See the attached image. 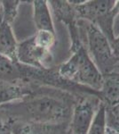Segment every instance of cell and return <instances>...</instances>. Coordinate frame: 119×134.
Returning <instances> with one entry per match:
<instances>
[{
    "instance_id": "1",
    "label": "cell",
    "mask_w": 119,
    "mask_h": 134,
    "mask_svg": "<svg viewBox=\"0 0 119 134\" xmlns=\"http://www.w3.org/2000/svg\"><path fill=\"white\" fill-rule=\"evenodd\" d=\"M83 97L55 88L0 105V119L36 124H70L76 103Z\"/></svg>"
},
{
    "instance_id": "2",
    "label": "cell",
    "mask_w": 119,
    "mask_h": 134,
    "mask_svg": "<svg viewBox=\"0 0 119 134\" xmlns=\"http://www.w3.org/2000/svg\"><path fill=\"white\" fill-rule=\"evenodd\" d=\"M72 53L70 59L57 66L64 79L99 91L103 82V75L98 70L88 54L84 42L70 46Z\"/></svg>"
},
{
    "instance_id": "3",
    "label": "cell",
    "mask_w": 119,
    "mask_h": 134,
    "mask_svg": "<svg viewBox=\"0 0 119 134\" xmlns=\"http://www.w3.org/2000/svg\"><path fill=\"white\" fill-rule=\"evenodd\" d=\"M79 26L85 40L84 46L98 70L102 75L114 72L119 59L114 55L108 38L92 23L80 20Z\"/></svg>"
},
{
    "instance_id": "4",
    "label": "cell",
    "mask_w": 119,
    "mask_h": 134,
    "mask_svg": "<svg viewBox=\"0 0 119 134\" xmlns=\"http://www.w3.org/2000/svg\"><path fill=\"white\" fill-rule=\"evenodd\" d=\"M56 44V33L37 31L30 38L18 43L17 61L36 68H49L53 59L52 49Z\"/></svg>"
},
{
    "instance_id": "5",
    "label": "cell",
    "mask_w": 119,
    "mask_h": 134,
    "mask_svg": "<svg viewBox=\"0 0 119 134\" xmlns=\"http://www.w3.org/2000/svg\"><path fill=\"white\" fill-rule=\"evenodd\" d=\"M99 104L94 96L83 97L76 103L68 126L70 134H88Z\"/></svg>"
},
{
    "instance_id": "6",
    "label": "cell",
    "mask_w": 119,
    "mask_h": 134,
    "mask_svg": "<svg viewBox=\"0 0 119 134\" xmlns=\"http://www.w3.org/2000/svg\"><path fill=\"white\" fill-rule=\"evenodd\" d=\"M52 11L58 21L64 23L68 28L71 44L83 41L81 29L79 26V18L75 6L70 1L65 0H51L48 1Z\"/></svg>"
},
{
    "instance_id": "7",
    "label": "cell",
    "mask_w": 119,
    "mask_h": 134,
    "mask_svg": "<svg viewBox=\"0 0 119 134\" xmlns=\"http://www.w3.org/2000/svg\"><path fill=\"white\" fill-rule=\"evenodd\" d=\"M50 88H52L38 86L25 81L0 84V105L20 101L36 95L44 94Z\"/></svg>"
},
{
    "instance_id": "8",
    "label": "cell",
    "mask_w": 119,
    "mask_h": 134,
    "mask_svg": "<svg viewBox=\"0 0 119 134\" xmlns=\"http://www.w3.org/2000/svg\"><path fill=\"white\" fill-rule=\"evenodd\" d=\"M5 121L9 124L12 134H67L70 126V124H50Z\"/></svg>"
},
{
    "instance_id": "9",
    "label": "cell",
    "mask_w": 119,
    "mask_h": 134,
    "mask_svg": "<svg viewBox=\"0 0 119 134\" xmlns=\"http://www.w3.org/2000/svg\"><path fill=\"white\" fill-rule=\"evenodd\" d=\"M116 2V0H91L75 6V8L79 20L93 23L97 19L113 9Z\"/></svg>"
},
{
    "instance_id": "10",
    "label": "cell",
    "mask_w": 119,
    "mask_h": 134,
    "mask_svg": "<svg viewBox=\"0 0 119 134\" xmlns=\"http://www.w3.org/2000/svg\"><path fill=\"white\" fill-rule=\"evenodd\" d=\"M99 93V100L107 108L119 104V72H112L103 75V82Z\"/></svg>"
},
{
    "instance_id": "11",
    "label": "cell",
    "mask_w": 119,
    "mask_h": 134,
    "mask_svg": "<svg viewBox=\"0 0 119 134\" xmlns=\"http://www.w3.org/2000/svg\"><path fill=\"white\" fill-rule=\"evenodd\" d=\"M33 4V20L37 31H46L55 33L48 1L35 0Z\"/></svg>"
},
{
    "instance_id": "12",
    "label": "cell",
    "mask_w": 119,
    "mask_h": 134,
    "mask_svg": "<svg viewBox=\"0 0 119 134\" xmlns=\"http://www.w3.org/2000/svg\"><path fill=\"white\" fill-rule=\"evenodd\" d=\"M17 43L12 26L5 21L0 23V55L17 61Z\"/></svg>"
},
{
    "instance_id": "13",
    "label": "cell",
    "mask_w": 119,
    "mask_h": 134,
    "mask_svg": "<svg viewBox=\"0 0 119 134\" xmlns=\"http://www.w3.org/2000/svg\"><path fill=\"white\" fill-rule=\"evenodd\" d=\"M22 81L21 64L0 55V84Z\"/></svg>"
},
{
    "instance_id": "14",
    "label": "cell",
    "mask_w": 119,
    "mask_h": 134,
    "mask_svg": "<svg viewBox=\"0 0 119 134\" xmlns=\"http://www.w3.org/2000/svg\"><path fill=\"white\" fill-rule=\"evenodd\" d=\"M107 130V108L103 103L99 104L88 134H106Z\"/></svg>"
},
{
    "instance_id": "15",
    "label": "cell",
    "mask_w": 119,
    "mask_h": 134,
    "mask_svg": "<svg viewBox=\"0 0 119 134\" xmlns=\"http://www.w3.org/2000/svg\"><path fill=\"white\" fill-rule=\"evenodd\" d=\"M23 2L21 1H0L2 10V17H3V21L12 24V23L15 20L17 14H18V10L20 5Z\"/></svg>"
},
{
    "instance_id": "16",
    "label": "cell",
    "mask_w": 119,
    "mask_h": 134,
    "mask_svg": "<svg viewBox=\"0 0 119 134\" xmlns=\"http://www.w3.org/2000/svg\"><path fill=\"white\" fill-rule=\"evenodd\" d=\"M107 125L114 129L119 134V120L114 117L111 114L107 111Z\"/></svg>"
},
{
    "instance_id": "17",
    "label": "cell",
    "mask_w": 119,
    "mask_h": 134,
    "mask_svg": "<svg viewBox=\"0 0 119 134\" xmlns=\"http://www.w3.org/2000/svg\"><path fill=\"white\" fill-rule=\"evenodd\" d=\"M0 134H12L7 121L0 119Z\"/></svg>"
},
{
    "instance_id": "18",
    "label": "cell",
    "mask_w": 119,
    "mask_h": 134,
    "mask_svg": "<svg viewBox=\"0 0 119 134\" xmlns=\"http://www.w3.org/2000/svg\"><path fill=\"white\" fill-rule=\"evenodd\" d=\"M110 46H111V48H112V50H113L114 55L119 59V36L115 38V40H113V42L110 44Z\"/></svg>"
},
{
    "instance_id": "19",
    "label": "cell",
    "mask_w": 119,
    "mask_h": 134,
    "mask_svg": "<svg viewBox=\"0 0 119 134\" xmlns=\"http://www.w3.org/2000/svg\"><path fill=\"white\" fill-rule=\"evenodd\" d=\"M107 108V107H106ZM107 111L109 112V114H111L114 117H116V119L119 120V104L115 107H111V108H107Z\"/></svg>"
},
{
    "instance_id": "20",
    "label": "cell",
    "mask_w": 119,
    "mask_h": 134,
    "mask_svg": "<svg viewBox=\"0 0 119 134\" xmlns=\"http://www.w3.org/2000/svg\"><path fill=\"white\" fill-rule=\"evenodd\" d=\"M106 134H118L116 132V131H115L114 129H112L111 127L108 126L107 125V130H106Z\"/></svg>"
},
{
    "instance_id": "21",
    "label": "cell",
    "mask_w": 119,
    "mask_h": 134,
    "mask_svg": "<svg viewBox=\"0 0 119 134\" xmlns=\"http://www.w3.org/2000/svg\"><path fill=\"white\" fill-rule=\"evenodd\" d=\"M3 21V17H2V10H1V5H0V23Z\"/></svg>"
},
{
    "instance_id": "22",
    "label": "cell",
    "mask_w": 119,
    "mask_h": 134,
    "mask_svg": "<svg viewBox=\"0 0 119 134\" xmlns=\"http://www.w3.org/2000/svg\"><path fill=\"white\" fill-rule=\"evenodd\" d=\"M115 72H119V63L117 64V65H116V69H115Z\"/></svg>"
},
{
    "instance_id": "23",
    "label": "cell",
    "mask_w": 119,
    "mask_h": 134,
    "mask_svg": "<svg viewBox=\"0 0 119 134\" xmlns=\"http://www.w3.org/2000/svg\"><path fill=\"white\" fill-rule=\"evenodd\" d=\"M67 134H70V130H68V133Z\"/></svg>"
}]
</instances>
